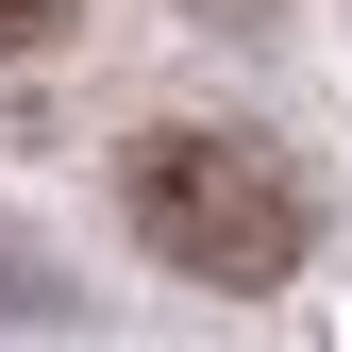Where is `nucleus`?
I'll return each instance as SVG.
<instances>
[{
    "mask_svg": "<svg viewBox=\"0 0 352 352\" xmlns=\"http://www.w3.org/2000/svg\"><path fill=\"white\" fill-rule=\"evenodd\" d=\"M118 201H135V235L168 269H201V285H285L302 252H319V185H302L269 135H218V118L135 135L118 151Z\"/></svg>",
    "mask_w": 352,
    "mask_h": 352,
    "instance_id": "1",
    "label": "nucleus"
},
{
    "mask_svg": "<svg viewBox=\"0 0 352 352\" xmlns=\"http://www.w3.org/2000/svg\"><path fill=\"white\" fill-rule=\"evenodd\" d=\"M218 17H269V0H218Z\"/></svg>",
    "mask_w": 352,
    "mask_h": 352,
    "instance_id": "3",
    "label": "nucleus"
},
{
    "mask_svg": "<svg viewBox=\"0 0 352 352\" xmlns=\"http://www.w3.org/2000/svg\"><path fill=\"white\" fill-rule=\"evenodd\" d=\"M67 17H84V0H0V51H51Z\"/></svg>",
    "mask_w": 352,
    "mask_h": 352,
    "instance_id": "2",
    "label": "nucleus"
}]
</instances>
